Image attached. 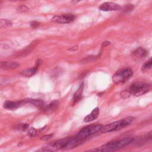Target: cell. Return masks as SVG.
<instances>
[{
    "instance_id": "4316f807",
    "label": "cell",
    "mask_w": 152,
    "mask_h": 152,
    "mask_svg": "<svg viewBox=\"0 0 152 152\" xmlns=\"http://www.w3.org/2000/svg\"><path fill=\"white\" fill-rule=\"evenodd\" d=\"M110 44V42H109V41H104L102 43V48H105L106 46H107L108 45H109Z\"/></svg>"
},
{
    "instance_id": "44dd1931",
    "label": "cell",
    "mask_w": 152,
    "mask_h": 152,
    "mask_svg": "<svg viewBox=\"0 0 152 152\" xmlns=\"http://www.w3.org/2000/svg\"><path fill=\"white\" fill-rule=\"evenodd\" d=\"M17 10L18 11H19L20 12H26L28 11V8L26 5H22L19 6Z\"/></svg>"
},
{
    "instance_id": "4fadbf2b",
    "label": "cell",
    "mask_w": 152,
    "mask_h": 152,
    "mask_svg": "<svg viewBox=\"0 0 152 152\" xmlns=\"http://www.w3.org/2000/svg\"><path fill=\"white\" fill-rule=\"evenodd\" d=\"M83 88H84V83H82L74 94V96L72 98V101H73L72 105L77 104L81 100L82 98Z\"/></svg>"
},
{
    "instance_id": "83f0119b",
    "label": "cell",
    "mask_w": 152,
    "mask_h": 152,
    "mask_svg": "<svg viewBox=\"0 0 152 152\" xmlns=\"http://www.w3.org/2000/svg\"><path fill=\"white\" fill-rule=\"evenodd\" d=\"M78 49V46L77 45V46H74L72 47L71 48L69 49H68V50L71 51V52H75V51H76Z\"/></svg>"
},
{
    "instance_id": "6da1fadb",
    "label": "cell",
    "mask_w": 152,
    "mask_h": 152,
    "mask_svg": "<svg viewBox=\"0 0 152 152\" xmlns=\"http://www.w3.org/2000/svg\"><path fill=\"white\" fill-rule=\"evenodd\" d=\"M134 140V137H126L120 140H116L106 142L101 146L96 148L89 150V151H104L110 152L114 151L117 150L121 149L125 146L132 144Z\"/></svg>"
},
{
    "instance_id": "603a6c76",
    "label": "cell",
    "mask_w": 152,
    "mask_h": 152,
    "mask_svg": "<svg viewBox=\"0 0 152 152\" xmlns=\"http://www.w3.org/2000/svg\"><path fill=\"white\" fill-rule=\"evenodd\" d=\"M53 136V134H50L45 135L42 137L41 138H40V140H43V141H48V140H50V139L52 138Z\"/></svg>"
},
{
    "instance_id": "8fae6325",
    "label": "cell",
    "mask_w": 152,
    "mask_h": 152,
    "mask_svg": "<svg viewBox=\"0 0 152 152\" xmlns=\"http://www.w3.org/2000/svg\"><path fill=\"white\" fill-rule=\"evenodd\" d=\"M20 66V64L14 61H1L0 68L5 69H14Z\"/></svg>"
},
{
    "instance_id": "ac0fdd59",
    "label": "cell",
    "mask_w": 152,
    "mask_h": 152,
    "mask_svg": "<svg viewBox=\"0 0 152 152\" xmlns=\"http://www.w3.org/2000/svg\"><path fill=\"white\" fill-rule=\"evenodd\" d=\"M152 66V60L151 58H150L148 61H147L146 62H145L141 67V70L143 71H145L150 69Z\"/></svg>"
},
{
    "instance_id": "52a82bcc",
    "label": "cell",
    "mask_w": 152,
    "mask_h": 152,
    "mask_svg": "<svg viewBox=\"0 0 152 152\" xmlns=\"http://www.w3.org/2000/svg\"><path fill=\"white\" fill-rule=\"evenodd\" d=\"M131 55L135 60H141L147 57L148 55V50L144 48L138 47L132 52Z\"/></svg>"
},
{
    "instance_id": "9c48e42d",
    "label": "cell",
    "mask_w": 152,
    "mask_h": 152,
    "mask_svg": "<svg viewBox=\"0 0 152 152\" xmlns=\"http://www.w3.org/2000/svg\"><path fill=\"white\" fill-rule=\"evenodd\" d=\"M99 10L103 11H118L121 10L122 7L116 3L113 2H104L99 7Z\"/></svg>"
},
{
    "instance_id": "cb8c5ba5",
    "label": "cell",
    "mask_w": 152,
    "mask_h": 152,
    "mask_svg": "<svg viewBox=\"0 0 152 152\" xmlns=\"http://www.w3.org/2000/svg\"><path fill=\"white\" fill-rule=\"evenodd\" d=\"M96 56H88V57H87L86 58L84 59L82 61V62H83V63L91 62V61H94V60L96 59Z\"/></svg>"
},
{
    "instance_id": "484cf974",
    "label": "cell",
    "mask_w": 152,
    "mask_h": 152,
    "mask_svg": "<svg viewBox=\"0 0 152 152\" xmlns=\"http://www.w3.org/2000/svg\"><path fill=\"white\" fill-rule=\"evenodd\" d=\"M129 94H131L129 91H122L121 94V96L123 99H125L129 97Z\"/></svg>"
},
{
    "instance_id": "ffe728a7",
    "label": "cell",
    "mask_w": 152,
    "mask_h": 152,
    "mask_svg": "<svg viewBox=\"0 0 152 152\" xmlns=\"http://www.w3.org/2000/svg\"><path fill=\"white\" fill-rule=\"evenodd\" d=\"M36 134H37V130L34 128H31L30 129H29L27 132V135L30 137H33L36 136Z\"/></svg>"
},
{
    "instance_id": "4dcf8cb0",
    "label": "cell",
    "mask_w": 152,
    "mask_h": 152,
    "mask_svg": "<svg viewBox=\"0 0 152 152\" xmlns=\"http://www.w3.org/2000/svg\"><path fill=\"white\" fill-rule=\"evenodd\" d=\"M9 1H12V2H14V1H16L17 0H9Z\"/></svg>"
},
{
    "instance_id": "d4e9b609",
    "label": "cell",
    "mask_w": 152,
    "mask_h": 152,
    "mask_svg": "<svg viewBox=\"0 0 152 152\" xmlns=\"http://www.w3.org/2000/svg\"><path fill=\"white\" fill-rule=\"evenodd\" d=\"M40 25V23L36 21H33L30 23V27L31 28H36L39 27Z\"/></svg>"
},
{
    "instance_id": "1f68e13d",
    "label": "cell",
    "mask_w": 152,
    "mask_h": 152,
    "mask_svg": "<svg viewBox=\"0 0 152 152\" xmlns=\"http://www.w3.org/2000/svg\"><path fill=\"white\" fill-rule=\"evenodd\" d=\"M19 1H26V0H19Z\"/></svg>"
},
{
    "instance_id": "f546056e",
    "label": "cell",
    "mask_w": 152,
    "mask_h": 152,
    "mask_svg": "<svg viewBox=\"0 0 152 152\" xmlns=\"http://www.w3.org/2000/svg\"><path fill=\"white\" fill-rule=\"evenodd\" d=\"M80 1H81V0H72V3L75 4V3H77V2H80Z\"/></svg>"
},
{
    "instance_id": "5bb4252c",
    "label": "cell",
    "mask_w": 152,
    "mask_h": 152,
    "mask_svg": "<svg viewBox=\"0 0 152 152\" xmlns=\"http://www.w3.org/2000/svg\"><path fill=\"white\" fill-rule=\"evenodd\" d=\"M99 107H96L94 108L92 112H91L90 114L86 116L84 119V122H90L93 121L94 120L96 119L97 117L99 116Z\"/></svg>"
},
{
    "instance_id": "9a60e30c",
    "label": "cell",
    "mask_w": 152,
    "mask_h": 152,
    "mask_svg": "<svg viewBox=\"0 0 152 152\" xmlns=\"http://www.w3.org/2000/svg\"><path fill=\"white\" fill-rule=\"evenodd\" d=\"M24 103H31L36 107L42 108L45 104H44V102L42 100L40 99H25L23 100Z\"/></svg>"
},
{
    "instance_id": "f1b7e54d",
    "label": "cell",
    "mask_w": 152,
    "mask_h": 152,
    "mask_svg": "<svg viewBox=\"0 0 152 152\" xmlns=\"http://www.w3.org/2000/svg\"><path fill=\"white\" fill-rule=\"evenodd\" d=\"M42 60H41V59H38V60H37V61H36V62L35 66H36L39 67V66L40 65V64H42Z\"/></svg>"
},
{
    "instance_id": "277c9868",
    "label": "cell",
    "mask_w": 152,
    "mask_h": 152,
    "mask_svg": "<svg viewBox=\"0 0 152 152\" xmlns=\"http://www.w3.org/2000/svg\"><path fill=\"white\" fill-rule=\"evenodd\" d=\"M102 126L103 125L100 124L88 125L82 128L75 136L79 140L83 141L86 138L99 131Z\"/></svg>"
},
{
    "instance_id": "e0dca14e",
    "label": "cell",
    "mask_w": 152,
    "mask_h": 152,
    "mask_svg": "<svg viewBox=\"0 0 152 152\" xmlns=\"http://www.w3.org/2000/svg\"><path fill=\"white\" fill-rule=\"evenodd\" d=\"M12 22L5 18L0 19V28H7L12 26Z\"/></svg>"
},
{
    "instance_id": "7402d4cb",
    "label": "cell",
    "mask_w": 152,
    "mask_h": 152,
    "mask_svg": "<svg viewBox=\"0 0 152 152\" xmlns=\"http://www.w3.org/2000/svg\"><path fill=\"white\" fill-rule=\"evenodd\" d=\"M29 125L27 124H20L18 125L17 128L19 129H21L22 131H26L28 129Z\"/></svg>"
},
{
    "instance_id": "8992f818",
    "label": "cell",
    "mask_w": 152,
    "mask_h": 152,
    "mask_svg": "<svg viewBox=\"0 0 152 152\" xmlns=\"http://www.w3.org/2000/svg\"><path fill=\"white\" fill-rule=\"evenodd\" d=\"M75 18V15L72 14H67L61 15H55L52 18V21L59 24H67L73 21Z\"/></svg>"
},
{
    "instance_id": "7c38bea8",
    "label": "cell",
    "mask_w": 152,
    "mask_h": 152,
    "mask_svg": "<svg viewBox=\"0 0 152 152\" xmlns=\"http://www.w3.org/2000/svg\"><path fill=\"white\" fill-rule=\"evenodd\" d=\"M38 42H39V41L37 40L33 41L28 46H27L26 48H24L21 51L17 53V54L15 55L17 56H24L28 55L34 49V48L38 43Z\"/></svg>"
},
{
    "instance_id": "3957f363",
    "label": "cell",
    "mask_w": 152,
    "mask_h": 152,
    "mask_svg": "<svg viewBox=\"0 0 152 152\" xmlns=\"http://www.w3.org/2000/svg\"><path fill=\"white\" fill-rule=\"evenodd\" d=\"M133 71L129 67H125L117 71L112 76V81L116 84L126 83L132 75Z\"/></svg>"
},
{
    "instance_id": "2e32d148",
    "label": "cell",
    "mask_w": 152,
    "mask_h": 152,
    "mask_svg": "<svg viewBox=\"0 0 152 152\" xmlns=\"http://www.w3.org/2000/svg\"><path fill=\"white\" fill-rule=\"evenodd\" d=\"M37 70H38V67L35 66L33 68H28V69H26L23 71V72H21V74L23 76H25L27 77H31L37 72Z\"/></svg>"
},
{
    "instance_id": "30bf717a",
    "label": "cell",
    "mask_w": 152,
    "mask_h": 152,
    "mask_svg": "<svg viewBox=\"0 0 152 152\" xmlns=\"http://www.w3.org/2000/svg\"><path fill=\"white\" fill-rule=\"evenodd\" d=\"M23 100L20 102H13L10 100H7L4 103V107L8 110H15L19 107L21 105L23 104Z\"/></svg>"
},
{
    "instance_id": "5b68a950",
    "label": "cell",
    "mask_w": 152,
    "mask_h": 152,
    "mask_svg": "<svg viewBox=\"0 0 152 152\" xmlns=\"http://www.w3.org/2000/svg\"><path fill=\"white\" fill-rule=\"evenodd\" d=\"M151 90V85L142 82H136L132 84L129 88V93L135 96H141Z\"/></svg>"
},
{
    "instance_id": "7a4b0ae2",
    "label": "cell",
    "mask_w": 152,
    "mask_h": 152,
    "mask_svg": "<svg viewBox=\"0 0 152 152\" xmlns=\"http://www.w3.org/2000/svg\"><path fill=\"white\" fill-rule=\"evenodd\" d=\"M134 117L128 116L121 120L106 125L104 126H102L100 131L101 132H109L120 130L129 125L134 121Z\"/></svg>"
},
{
    "instance_id": "d6986e66",
    "label": "cell",
    "mask_w": 152,
    "mask_h": 152,
    "mask_svg": "<svg viewBox=\"0 0 152 152\" xmlns=\"http://www.w3.org/2000/svg\"><path fill=\"white\" fill-rule=\"evenodd\" d=\"M134 9V5L133 4H127L124 7L123 11L124 12L128 13L133 11Z\"/></svg>"
},
{
    "instance_id": "ba28073f",
    "label": "cell",
    "mask_w": 152,
    "mask_h": 152,
    "mask_svg": "<svg viewBox=\"0 0 152 152\" xmlns=\"http://www.w3.org/2000/svg\"><path fill=\"white\" fill-rule=\"evenodd\" d=\"M59 106V102L58 100H53L47 105H44L42 109V111L46 114H50L56 110Z\"/></svg>"
}]
</instances>
